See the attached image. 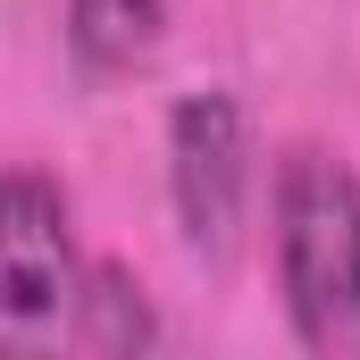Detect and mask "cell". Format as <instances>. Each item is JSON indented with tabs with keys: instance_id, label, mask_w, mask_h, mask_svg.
I'll use <instances>...</instances> for the list:
<instances>
[{
	"instance_id": "obj_1",
	"label": "cell",
	"mask_w": 360,
	"mask_h": 360,
	"mask_svg": "<svg viewBox=\"0 0 360 360\" xmlns=\"http://www.w3.org/2000/svg\"><path fill=\"white\" fill-rule=\"evenodd\" d=\"M276 276L310 352H360V176L327 151H293L276 176Z\"/></svg>"
},
{
	"instance_id": "obj_2",
	"label": "cell",
	"mask_w": 360,
	"mask_h": 360,
	"mask_svg": "<svg viewBox=\"0 0 360 360\" xmlns=\"http://www.w3.org/2000/svg\"><path fill=\"white\" fill-rule=\"evenodd\" d=\"M168 184H176L184 243L201 260H235L243 243V210H252V126L235 109V92H193L168 126Z\"/></svg>"
},
{
	"instance_id": "obj_3",
	"label": "cell",
	"mask_w": 360,
	"mask_h": 360,
	"mask_svg": "<svg viewBox=\"0 0 360 360\" xmlns=\"http://www.w3.org/2000/svg\"><path fill=\"white\" fill-rule=\"evenodd\" d=\"M92 269L68 243V201L34 168H17L0 193V327L8 344H34L51 319H76Z\"/></svg>"
},
{
	"instance_id": "obj_4",
	"label": "cell",
	"mask_w": 360,
	"mask_h": 360,
	"mask_svg": "<svg viewBox=\"0 0 360 360\" xmlns=\"http://www.w3.org/2000/svg\"><path fill=\"white\" fill-rule=\"evenodd\" d=\"M168 25V0H68V42L92 76H126L134 59H151Z\"/></svg>"
},
{
	"instance_id": "obj_5",
	"label": "cell",
	"mask_w": 360,
	"mask_h": 360,
	"mask_svg": "<svg viewBox=\"0 0 360 360\" xmlns=\"http://www.w3.org/2000/svg\"><path fill=\"white\" fill-rule=\"evenodd\" d=\"M68 335H76L84 352H151V344H160V319H151V302H143L117 269H92Z\"/></svg>"
}]
</instances>
